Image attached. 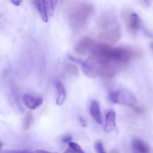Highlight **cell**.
I'll list each match as a JSON object with an SVG mask.
<instances>
[{
    "label": "cell",
    "mask_w": 153,
    "mask_h": 153,
    "mask_svg": "<svg viewBox=\"0 0 153 153\" xmlns=\"http://www.w3.org/2000/svg\"><path fill=\"white\" fill-rule=\"evenodd\" d=\"M150 47H151V49L153 51V42H152V43H151V45H150Z\"/></svg>",
    "instance_id": "603a6c76"
},
{
    "label": "cell",
    "mask_w": 153,
    "mask_h": 153,
    "mask_svg": "<svg viewBox=\"0 0 153 153\" xmlns=\"http://www.w3.org/2000/svg\"><path fill=\"white\" fill-rule=\"evenodd\" d=\"M68 57L69 59L71 60V61L76 63L80 65L81 66L82 65V64L84 62V61H83L82 59H81V58H77V57L73 56L71 55H68Z\"/></svg>",
    "instance_id": "2e32d148"
},
{
    "label": "cell",
    "mask_w": 153,
    "mask_h": 153,
    "mask_svg": "<svg viewBox=\"0 0 153 153\" xmlns=\"http://www.w3.org/2000/svg\"><path fill=\"white\" fill-rule=\"evenodd\" d=\"M73 137L71 136L67 135L62 139V143H70L72 141Z\"/></svg>",
    "instance_id": "e0dca14e"
},
{
    "label": "cell",
    "mask_w": 153,
    "mask_h": 153,
    "mask_svg": "<svg viewBox=\"0 0 153 153\" xmlns=\"http://www.w3.org/2000/svg\"><path fill=\"white\" fill-rule=\"evenodd\" d=\"M11 2L14 5L18 6H19V5L21 4L22 1H19V0H13V1H11Z\"/></svg>",
    "instance_id": "ffe728a7"
},
{
    "label": "cell",
    "mask_w": 153,
    "mask_h": 153,
    "mask_svg": "<svg viewBox=\"0 0 153 153\" xmlns=\"http://www.w3.org/2000/svg\"><path fill=\"white\" fill-rule=\"evenodd\" d=\"M69 147L74 150L76 153H85L81 148V146L76 143L71 142L69 144Z\"/></svg>",
    "instance_id": "5bb4252c"
},
{
    "label": "cell",
    "mask_w": 153,
    "mask_h": 153,
    "mask_svg": "<svg viewBox=\"0 0 153 153\" xmlns=\"http://www.w3.org/2000/svg\"><path fill=\"white\" fill-rule=\"evenodd\" d=\"M0 153H1V150H0Z\"/></svg>",
    "instance_id": "d4e9b609"
},
{
    "label": "cell",
    "mask_w": 153,
    "mask_h": 153,
    "mask_svg": "<svg viewBox=\"0 0 153 153\" xmlns=\"http://www.w3.org/2000/svg\"><path fill=\"white\" fill-rule=\"evenodd\" d=\"M36 153H52L50 152H47V151H45L43 150H37L36 151Z\"/></svg>",
    "instance_id": "7402d4cb"
},
{
    "label": "cell",
    "mask_w": 153,
    "mask_h": 153,
    "mask_svg": "<svg viewBox=\"0 0 153 153\" xmlns=\"http://www.w3.org/2000/svg\"><path fill=\"white\" fill-rule=\"evenodd\" d=\"M94 41L89 37H85L81 39L75 47L76 53L81 55H85L90 53L95 46Z\"/></svg>",
    "instance_id": "6da1fadb"
},
{
    "label": "cell",
    "mask_w": 153,
    "mask_h": 153,
    "mask_svg": "<svg viewBox=\"0 0 153 153\" xmlns=\"http://www.w3.org/2000/svg\"><path fill=\"white\" fill-rule=\"evenodd\" d=\"M56 89L57 92L56 103L57 105L60 106L63 104L66 98V93L65 87L62 82L57 80L55 82Z\"/></svg>",
    "instance_id": "5b68a950"
},
{
    "label": "cell",
    "mask_w": 153,
    "mask_h": 153,
    "mask_svg": "<svg viewBox=\"0 0 153 153\" xmlns=\"http://www.w3.org/2000/svg\"><path fill=\"white\" fill-rule=\"evenodd\" d=\"M132 149L134 153H150L148 146L141 139L135 138L132 142Z\"/></svg>",
    "instance_id": "ba28073f"
},
{
    "label": "cell",
    "mask_w": 153,
    "mask_h": 153,
    "mask_svg": "<svg viewBox=\"0 0 153 153\" xmlns=\"http://www.w3.org/2000/svg\"><path fill=\"white\" fill-rule=\"evenodd\" d=\"M4 153H34L32 152H28V151H15V150H11V151H7Z\"/></svg>",
    "instance_id": "ac0fdd59"
},
{
    "label": "cell",
    "mask_w": 153,
    "mask_h": 153,
    "mask_svg": "<svg viewBox=\"0 0 153 153\" xmlns=\"http://www.w3.org/2000/svg\"><path fill=\"white\" fill-rule=\"evenodd\" d=\"M23 101L25 105L30 109H36L42 105L43 99L42 97L26 94L23 96Z\"/></svg>",
    "instance_id": "277c9868"
},
{
    "label": "cell",
    "mask_w": 153,
    "mask_h": 153,
    "mask_svg": "<svg viewBox=\"0 0 153 153\" xmlns=\"http://www.w3.org/2000/svg\"><path fill=\"white\" fill-rule=\"evenodd\" d=\"M90 112L96 123L101 125L102 123V117L100 105L97 101H92L90 106Z\"/></svg>",
    "instance_id": "52a82bcc"
},
{
    "label": "cell",
    "mask_w": 153,
    "mask_h": 153,
    "mask_svg": "<svg viewBox=\"0 0 153 153\" xmlns=\"http://www.w3.org/2000/svg\"><path fill=\"white\" fill-rule=\"evenodd\" d=\"M140 20L137 13H132L127 20V27L128 29L133 34H135L139 29Z\"/></svg>",
    "instance_id": "8992f818"
},
{
    "label": "cell",
    "mask_w": 153,
    "mask_h": 153,
    "mask_svg": "<svg viewBox=\"0 0 153 153\" xmlns=\"http://www.w3.org/2000/svg\"><path fill=\"white\" fill-rule=\"evenodd\" d=\"M116 128V113L113 110L109 111L106 114L105 130L106 132H111Z\"/></svg>",
    "instance_id": "9c48e42d"
},
{
    "label": "cell",
    "mask_w": 153,
    "mask_h": 153,
    "mask_svg": "<svg viewBox=\"0 0 153 153\" xmlns=\"http://www.w3.org/2000/svg\"><path fill=\"white\" fill-rule=\"evenodd\" d=\"M91 7L82 6L79 7L77 10H76L75 12L73 14V20L74 22L75 25L78 24L79 26H83L84 25L88 17V13H90Z\"/></svg>",
    "instance_id": "7a4b0ae2"
},
{
    "label": "cell",
    "mask_w": 153,
    "mask_h": 153,
    "mask_svg": "<svg viewBox=\"0 0 153 153\" xmlns=\"http://www.w3.org/2000/svg\"><path fill=\"white\" fill-rule=\"evenodd\" d=\"M33 4L36 6L43 20L45 22H48V16L45 1L37 0L33 1Z\"/></svg>",
    "instance_id": "30bf717a"
},
{
    "label": "cell",
    "mask_w": 153,
    "mask_h": 153,
    "mask_svg": "<svg viewBox=\"0 0 153 153\" xmlns=\"http://www.w3.org/2000/svg\"><path fill=\"white\" fill-rule=\"evenodd\" d=\"M57 1H45L48 16H53L54 13L55 7L56 5Z\"/></svg>",
    "instance_id": "8fae6325"
},
{
    "label": "cell",
    "mask_w": 153,
    "mask_h": 153,
    "mask_svg": "<svg viewBox=\"0 0 153 153\" xmlns=\"http://www.w3.org/2000/svg\"><path fill=\"white\" fill-rule=\"evenodd\" d=\"M95 148L97 153H107L101 142H98L95 143Z\"/></svg>",
    "instance_id": "9a60e30c"
},
{
    "label": "cell",
    "mask_w": 153,
    "mask_h": 153,
    "mask_svg": "<svg viewBox=\"0 0 153 153\" xmlns=\"http://www.w3.org/2000/svg\"><path fill=\"white\" fill-rule=\"evenodd\" d=\"M64 153H76L75 152H74V150H73L71 148L69 147V148H67L66 150H65V152H64Z\"/></svg>",
    "instance_id": "44dd1931"
},
{
    "label": "cell",
    "mask_w": 153,
    "mask_h": 153,
    "mask_svg": "<svg viewBox=\"0 0 153 153\" xmlns=\"http://www.w3.org/2000/svg\"><path fill=\"white\" fill-rule=\"evenodd\" d=\"M2 146V143H1V142H0V147Z\"/></svg>",
    "instance_id": "cb8c5ba5"
},
{
    "label": "cell",
    "mask_w": 153,
    "mask_h": 153,
    "mask_svg": "<svg viewBox=\"0 0 153 153\" xmlns=\"http://www.w3.org/2000/svg\"><path fill=\"white\" fill-rule=\"evenodd\" d=\"M120 37L121 33L120 28L118 26L108 31L102 32L100 36V37L102 40L112 44H115L118 40H119Z\"/></svg>",
    "instance_id": "3957f363"
},
{
    "label": "cell",
    "mask_w": 153,
    "mask_h": 153,
    "mask_svg": "<svg viewBox=\"0 0 153 153\" xmlns=\"http://www.w3.org/2000/svg\"><path fill=\"white\" fill-rule=\"evenodd\" d=\"M79 121H80V124L82 125V126L84 127H86V125H87L86 121L82 117H79Z\"/></svg>",
    "instance_id": "d6986e66"
},
{
    "label": "cell",
    "mask_w": 153,
    "mask_h": 153,
    "mask_svg": "<svg viewBox=\"0 0 153 153\" xmlns=\"http://www.w3.org/2000/svg\"><path fill=\"white\" fill-rule=\"evenodd\" d=\"M33 120V115L30 112H28L26 114L23 120V128L25 130H27L31 125Z\"/></svg>",
    "instance_id": "7c38bea8"
},
{
    "label": "cell",
    "mask_w": 153,
    "mask_h": 153,
    "mask_svg": "<svg viewBox=\"0 0 153 153\" xmlns=\"http://www.w3.org/2000/svg\"><path fill=\"white\" fill-rule=\"evenodd\" d=\"M118 91H112L109 94V99L111 102L114 103H118Z\"/></svg>",
    "instance_id": "4fadbf2b"
}]
</instances>
